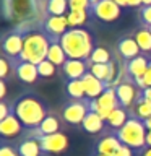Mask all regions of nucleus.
I'll use <instances>...</instances> for the list:
<instances>
[{"label": "nucleus", "instance_id": "nucleus-1", "mask_svg": "<svg viewBox=\"0 0 151 156\" xmlns=\"http://www.w3.org/2000/svg\"><path fill=\"white\" fill-rule=\"evenodd\" d=\"M49 106L41 96L28 93V94L19 96L13 102V114L21 120V124L26 129H36L41 125V122L49 114Z\"/></svg>", "mask_w": 151, "mask_h": 156}, {"label": "nucleus", "instance_id": "nucleus-2", "mask_svg": "<svg viewBox=\"0 0 151 156\" xmlns=\"http://www.w3.org/2000/svg\"><path fill=\"white\" fill-rule=\"evenodd\" d=\"M58 42L68 58H78V60H90L96 47L94 37L86 28H70Z\"/></svg>", "mask_w": 151, "mask_h": 156}, {"label": "nucleus", "instance_id": "nucleus-3", "mask_svg": "<svg viewBox=\"0 0 151 156\" xmlns=\"http://www.w3.org/2000/svg\"><path fill=\"white\" fill-rule=\"evenodd\" d=\"M51 47V39L44 33L42 26L37 28L36 23L24 33V46L23 52L18 60L31 62L34 65H39L42 60L47 58V52Z\"/></svg>", "mask_w": 151, "mask_h": 156}, {"label": "nucleus", "instance_id": "nucleus-4", "mask_svg": "<svg viewBox=\"0 0 151 156\" xmlns=\"http://www.w3.org/2000/svg\"><path fill=\"white\" fill-rule=\"evenodd\" d=\"M119 136L122 145L130 146L132 150H145L146 148V135H148V129H146L145 122L140 120L130 112V119L125 122V125L115 132Z\"/></svg>", "mask_w": 151, "mask_h": 156}, {"label": "nucleus", "instance_id": "nucleus-5", "mask_svg": "<svg viewBox=\"0 0 151 156\" xmlns=\"http://www.w3.org/2000/svg\"><path fill=\"white\" fill-rule=\"evenodd\" d=\"M39 10L37 0H3V13L7 20L31 21V16Z\"/></svg>", "mask_w": 151, "mask_h": 156}, {"label": "nucleus", "instance_id": "nucleus-6", "mask_svg": "<svg viewBox=\"0 0 151 156\" xmlns=\"http://www.w3.org/2000/svg\"><path fill=\"white\" fill-rule=\"evenodd\" d=\"M114 88H115V94H117V99H119V104L122 107H125V109H128V111L141 98V90L136 86L133 78H130L128 75H127V72H125L124 80Z\"/></svg>", "mask_w": 151, "mask_h": 156}, {"label": "nucleus", "instance_id": "nucleus-7", "mask_svg": "<svg viewBox=\"0 0 151 156\" xmlns=\"http://www.w3.org/2000/svg\"><path fill=\"white\" fill-rule=\"evenodd\" d=\"M91 111V99H72L65 102L62 111V119L72 125L83 124L88 112Z\"/></svg>", "mask_w": 151, "mask_h": 156}, {"label": "nucleus", "instance_id": "nucleus-8", "mask_svg": "<svg viewBox=\"0 0 151 156\" xmlns=\"http://www.w3.org/2000/svg\"><path fill=\"white\" fill-rule=\"evenodd\" d=\"M24 46V33L18 26H15L12 31L3 34L2 37V52L5 57H8L10 60H16L19 58L23 52Z\"/></svg>", "mask_w": 151, "mask_h": 156}, {"label": "nucleus", "instance_id": "nucleus-9", "mask_svg": "<svg viewBox=\"0 0 151 156\" xmlns=\"http://www.w3.org/2000/svg\"><path fill=\"white\" fill-rule=\"evenodd\" d=\"M119 99L115 94V88H106V91L97 98V99H91V111H96L104 120H107V117L111 115V112L117 109Z\"/></svg>", "mask_w": 151, "mask_h": 156}, {"label": "nucleus", "instance_id": "nucleus-10", "mask_svg": "<svg viewBox=\"0 0 151 156\" xmlns=\"http://www.w3.org/2000/svg\"><path fill=\"white\" fill-rule=\"evenodd\" d=\"M41 23H42L44 33L49 36L51 42L60 41V37L70 29V23H68L67 15H63V16H49L47 15V16H44Z\"/></svg>", "mask_w": 151, "mask_h": 156}, {"label": "nucleus", "instance_id": "nucleus-11", "mask_svg": "<svg viewBox=\"0 0 151 156\" xmlns=\"http://www.w3.org/2000/svg\"><path fill=\"white\" fill-rule=\"evenodd\" d=\"M90 12H91L93 16L101 20V21L112 23V21H115V20L120 18L122 8L114 2V0H102V2L93 5Z\"/></svg>", "mask_w": 151, "mask_h": 156}, {"label": "nucleus", "instance_id": "nucleus-12", "mask_svg": "<svg viewBox=\"0 0 151 156\" xmlns=\"http://www.w3.org/2000/svg\"><path fill=\"white\" fill-rule=\"evenodd\" d=\"M62 120L58 117L57 112L51 111L47 114V117L41 122V125L36 127V129H29L28 132V138H42V136L46 135H52V133H57L58 130H60V125H62Z\"/></svg>", "mask_w": 151, "mask_h": 156}, {"label": "nucleus", "instance_id": "nucleus-13", "mask_svg": "<svg viewBox=\"0 0 151 156\" xmlns=\"http://www.w3.org/2000/svg\"><path fill=\"white\" fill-rule=\"evenodd\" d=\"M39 143H41V150L42 153H63L68 148V136L62 132H57V133L52 135H46L42 138H39Z\"/></svg>", "mask_w": 151, "mask_h": 156}, {"label": "nucleus", "instance_id": "nucleus-14", "mask_svg": "<svg viewBox=\"0 0 151 156\" xmlns=\"http://www.w3.org/2000/svg\"><path fill=\"white\" fill-rule=\"evenodd\" d=\"M149 62H151V55H146V54H140L138 57L132 58V60H124L127 75L133 78V81L141 80L145 76V73L148 72Z\"/></svg>", "mask_w": 151, "mask_h": 156}, {"label": "nucleus", "instance_id": "nucleus-15", "mask_svg": "<svg viewBox=\"0 0 151 156\" xmlns=\"http://www.w3.org/2000/svg\"><path fill=\"white\" fill-rule=\"evenodd\" d=\"M13 65V72L18 76L19 81L31 85L39 78V72H37V65H34L31 62H24V60H10Z\"/></svg>", "mask_w": 151, "mask_h": 156}, {"label": "nucleus", "instance_id": "nucleus-16", "mask_svg": "<svg viewBox=\"0 0 151 156\" xmlns=\"http://www.w3.org/2000/svg\"><path fill=\"white\" fill-rule=\"evenodd\" d=\"M63 75L67 80H81L83 76L90 72V63L88 60H78V58H68L62 67Z\"/></svg>", "mask_w": 151, "mask_h": 156}, {"label": "nucleus", "instance_id": "nucleus-17", "mask_svg": "<svg viewBox=\"0 0 151 156\" xmlns=\"http://www.w3.org/2000/svg\"><path fill=\"white\" fill-rule=\"evenodd\" d=\"M117 51H119L120 57L124 60H132V58L138 57L140 54H143L140 46H138V42L135 41V37L132 34L119 37V41H117Z\"/></svg>", "mask_w": 151, "mask_h": 156}, {"label": "nucleus", "instance_id": "nucleus-18", "mask_svg": "<svg viewBox=\"0 0 151 156\" xmlns=\"http://www.w3.org/2000/svg\"><path fill=\"white\" fill-rule=\"evenodd\" d=\"M81 81H83V85H85V93H86L88 99H97L107 88L106 83L101 81L99 78H96L91 72H88L86 75L81 78Z\"/></svg>", "mask_w": 151, "mask_h": 156}, {"label": "nucleus", "instance_id": "nucleus-19", "mask_svg": "<svg viewBox=\"0 0 151 156\" xmlns=\"http://www.w3.org/2000/svg\"><path fill=\"white\" fill-rule=\"evenodd\" d=\"M122 141L119 140V136L115 133H109L96 143V154H109L115 156V153L120 150Z\"/></svg>", "mask_w": 151, "mask_h": 156}, {"label": "nucleus", "instance_id": "nucleus-20", "mask_svg": "<svg viewBox=\"0 0 151 156\" xmlns=\"http://www.w3.org/2000/svg\"><path fill=\"white\" fill-rule=\"evenodd\" d=\"M23 129H24V125L21 124V120H19L15 114H10L7 119L0 120V133H2L5 138L18 136L23 132Z\"/></svg>", "mask_w": 151, "mask_h": 156}, {"label": "nucleus", "instance_id": "nucleus-21", "mask_svg": "<svg viewBox=\"0 0 151 156\" xmlns=\"http://www.w3.org/2000/svg\"><path fill=\"white\" fill-rule=\"evenodd\" d=\"M128 119H130V111L125 109V107H122V106H119L117 109H114L111 112L109 117H107L106 125L111 127V129H114L117 132L119 129H122V127L125 125V122Z\"/></svg>", "mask_w": 151, "mask_h": 156}, {"label": "nucleus", "instance_id": "nucleus-22", "mask_svg": "<svg viewBox=\"0 0 151 156\" xmlns=\"http://www.w3.org/2000/svg\"><path fill=\"white\" fill-rule=\"evenodd\" d=\"M104 125H106V120L102 119L96 111L88 112V115L85 117V120H83V124H81V127L85 129V132H88V133H99V132L104 129Z\"/></svg>", "mask_w": 151, "mask_h": 156}, {"label": "nucleus", "instance_id": "nucleus-23", "mask_svg": "<svg viewBox=\"0 0 151 156\" xmlns=\"http://www.w3.org/2000/svg\"><path fill=\"white\" fill-rule=\"evenodd\" d=\"M132 36L138 42L141 52L146 54V55H151V31H149V28H146V26L136 28Z\"/></svg>", "mask_w": 151, "mask_h": 156}, {"label": "nucleus", "instance_id": "nucleus-24", "mask_svg": "<svg viewBox=\"0 0 151 156\" xmlns=\"http://www.w3.org/2000/svg\"><path fill=\"white\" fill-rule=\"evenodd\" d=\"M16 150H18L19 156H39L42 153L41 143H39L37 138H24L18 145Z\"/></svg>", "mask_w": 151, "mask_h": 156}, {"label": "nucleus", "instance_id": "nucleus-25", "mask_svg": "<svg viewBox=\"0 0 151 156\" xmlns=\"http://www.w3.org/2000/svg\"><path fill=\"white\" fill-rule=\"evenodd\" d=\"M47 60H51L55 67H63V63L68 60L67 54L58 41L51 42V47H49V52H47Z\"/></svg>", "mask_w": 151, "mask_h": 156}, {"label": "nucleus", "instance_id": "nucleus-26", "mask_svg": "<svg viewBox=\"0 0 151 156\" xmlns=\"http://www.w3.org/2000/svg\"><path fill=\"white\" fill-rule=\"evenodd\" d=\"M68 12V0H46V16H63Z\"/></svg>", "mask_w": 151, "mask_h": 156}, {"label": "nucleus", "instance_id": "nucleus-27", "mask_svg": "<svg viewBox=\"0 0 151 156\" xmlns=\"http://www.w3.org/2000/svg\"><path fill=\"white\" fill-rule=\"evenodd\" d=\"M130 112L133 114L135 117H138L140 120H148L151 117V101L145 99L143 94H141V98L138 101H136V104L130 109Z\"/></svg>", "mask_w": 151, "mask_h": 156}, {"label": "nucleus", "instance_id": "nucleus-28", "mask_svg": "<svg viewBox=\"0 0 151 156\" xmlns=\"http://www.w3.org/2000/svg\"><path fill=\"white\" fill-rule=\"evenodd\" d=\"M112 54L107 47L104 46H96L94 51H93L90 60H88V63H90V67L93 65V63H109L112 60Z\"/></svg>", "mask_w": 151, "mask_h": 156}, {"label": "nucleus", "instance_id": "nucleus-29", "mask_svg": "<svg viewBox=\"0 0 151 156\" xmlns=\"http://www.w3.org/2000/svg\"><path fill=\"white\" fill-rule=\"evenodd\" d=\"M67 93L72 99H86L85 85L81 80H67Z\"/></svg>", "mask_w": 151, "mask_h": 156}, {"label": "nucleus", "instance_id": "nucleus-30", "mask_svg": "<svg viewBox=\"0 0 151 156\" xmlns=\"http://www.w3.org/2000/svg\"><path fill=\"white\" fill-rule=\"evenodd\" d=\"M91 12L90 10H81V12H68L67 18L68 23H70V28H81L83 24L88 21Z\"/></svg>", "mask_w": 151, "mask_h": 156}, {"label": "nucleus", "instance_id": "nucleus-31", "mask_svg": "<svg viewBox=\"0 0 151 156\" xmlns=\"http://www.w3.org/2000/svg\"><path fill=\"white\" fill-rule=\"evenodd\" d=\"M90 72L101 81L107 83V76H109V63H93L90 67Z\"/></svg>", "mask_w": 151, "mask_h": 156}, {"label": "nucleus", "instance_id": "nucleus-32", "mask_svg": "<svg viewBox=\"0 0 151 156\" xmlns=\"http://www.w3.org/2000/svg\"><path fill=\"white\" fill-rule=\"evenodd\" d=\"M37 72H39V76L41 78H52L54 75H55V72H57V67L54 65L51 60L46 58V60H42L37 65Z\"/></svg>", "mask_w": 151, "mask_h": 156}, {"label": "nucleus", "instance_id": "nucleus-33", "mask_svg": "<svg viewBox=\"0 0 151 156\" xmlns=\"http://www.w3.org/2000/svg\"><path fill=\"white\" fill-rule=\"evenodd\" d=\"M138 21H140V26H146V28L151 26V5L149 7H141L138 10Z\"/></svg>", "mask_w": 151, "mask_h": 156}, {"label": "nucleus", "instance_id": "nucleus-34", "mask_svg": "<svg viewBox=\"0 0 151 156\" xmlns=\"http://www.w3.org/2000/svg\"><path fill=\"white\" fill-rule=\"evenodd\" d=\"M68 10H70V12L91 10V2L90 0H68Z\"/></svg>", "mask_w": 151, "mask_h": 156}, {"label": "nucleus", "instance_id": "nucleus-35", "mask_svg": "<svg viewBox=\"0 0 151 156\" xmlns=\"http://www.w3.org/2000/svg\"><path fill=\"white\" fill-rule=\"evenodd\" d=\"M10 70H13L12 62H10L8 57H5L2 54V57H0V78H2V80H7V76L10 75Z\"/></svg>", "mask_w": 151, "mask_h": 156}, {"label": "nucleus", "instance_id": "nucleus-36", "mask_svg": "<svg viewBox=\"0 0 151 156\" xmlns=\"http://www.w3.org/2000/svg\"><path fill=\"white\" fill-rule=\"evenodd\" d=\"M10 114H13V106H10L8 102L2 101V102H0V120L7 119Z\"/></svg>", "mask_w": 151, "mask_h": 156}, {"label": "nucleus", "instance_id": "nucleus-37", "mask_svg": "<svg viewBox=\"0 0 151 156\" xmlns=\"http://www.w3.org/2000/svg\"><path fill=\"white\" fill-rule=\"evenodd\" d=\"M0 156H19L18 150H15L13 146H8V145H3L0 148Z\"/></svg>", "mask_w": 151, "mask_h": 156}, {"label": "nucleus", "instance_id": "nucleus-38", "mask_svg": "<svg viewBox=\"0 0 151 156\" xmlns=\"http://www.w3.org/2000/svg\"><path fill=\"white\" fill-rule=\"evenodd\" d=\"M115 156H133V151H132L130 146L122 145V146H120V150L115 153Z\"/></svg>", "mask_w": 151, "mask_h": 156}, {"label": "nucleus", "instance_id": "nucleus-39", "mask_svg": "<svg viewBox=\"0 0 151 156\" xmlns=\"http://www.w3.org/2000/svg\"><path fill=\"white\" fill-rule=\"evenodd\" d=\"M5 96H7V81L0 78V99L3 101Z\"/></svg>", "mask_w": 151, "mask_h": 156}, {"label": "nucleus", "instance_id": "nucleus-40", "mask_svg": "<svg viewBox=\"0 0 151 156\" xmlns=\"http://www.w3.org/2000/svg\"><path fill=\"white\" fill-rule=\"evenodd\" d=\"M128 7H132V8H141V7H143V0H128Z\"/></svg>", "mask_w": 151, "mask_h": 156}, {"label": "nucleus", "instance_id": "nucleus-41", "mask_svg": "<svg viewBox=\"0 0 151 156\" xmlns=\"http://www.w3.org/2000/svg\"><path fill=\"white\" fill-rule=\"evenodd\" d=\"M141 94H143V98H145V99L151 101V86H149V88H145V90L141 91Z\"/></svg>", "mask_w": 151, "mask_h": 156}, {"label": "nucleus", "instance_id": "nucleus-42", "mask_svg": "<svg viewBox=\"0 0 151 156\" xmlns=\"http://www.w3.org/2000/svg\"><path fill=\"white\" fill-rule=\"evenodd\" d=\"M114 2L119 5L120 8H125V7H128V0H114Z\"/></svg>", "mask_w": 151, "mask_h": 156}, {"label": "nucleus", "instance_id": "nucleus-43", "mask_svg": "<svg viewBox=\"0 0 151 156\" xmlns=\"http://www.w3.org/2000/svg\"><path fill=\"white\" fill-rule=\"evenodd\" d=\"M141 156H151V146H146L143 150V153H141Z\"/></svg>", "mask_w": 151, "mask_h": 156}, {"label": "nucleus", "instance_id": "nucleus-44", "mask_svg": "<svg viewBox=\"0 0 151 156\" xmlns=\"http://www.w3.org/2000/svg\"><path fill=\"white\" fill-rule=\"evenodd\" d=\"M146 146H151V132H148L146 135Z\"/></svg>", "mask_w": 151, "mask_h": 156}, {"label": "nucleus", "instance_id": "nucleus-45", "mask_svg": "<svg viewBox=\"0 0 151 156\" xmlns=\"http://www.w3.org/2000/svg\"><path fill=\"white\" fill-rule=\"evenodd\" d=\"M145 125H146V129H148V132H151V117L148 120H145Z\"/></svg>", "mask_w": 151, "mask_h": 156}, {"label": "nucleus", "instance_id": "nucleus-46", "mask_svg": "<svg viewBox=\"0 0 151 156\" xmlns=\"http://www.w3.org/2000/svg\"><path fill=\"white\" fill-rule=\"evenodd\" d=\"M151 5V0H143V7H149Z\"/></svg>", "mask_w": 151, "mask_h": 156}, {"label": "nucleus", "instance_id": "nucleus-47", "mask_svg": "<svg viewBox=\"0 0 151 156\" xmlns=\"http://www.w3.org/2000/svg\"><path fill=\"white\" fill-rule=\"evenodd\" d=\"M96 156H109V154H96Z\"/></svg>", "mask_w": 151, "mask_h": 156}, {"label": "nucleus", "instance_id": "nucleus-48", "mask_svg": "<svg viewBox=\"0 0 151 156\" xmlns=\"http://www.w3.org/2000/svg\"><path fill=\"white\" fill-rule=\"evenodd\" d=\"M149 31H151V26H149Z\"/></svg>", "mask_w": 151, "mask_h": 156}]
</instances>
